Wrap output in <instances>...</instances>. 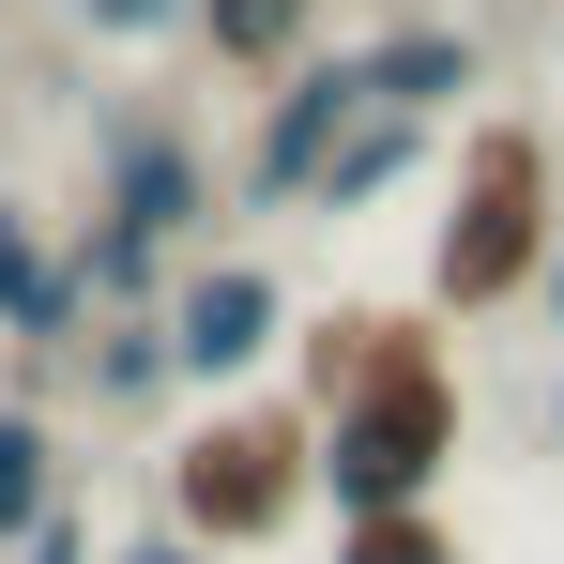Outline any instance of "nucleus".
<instances>
[{
    "mask_svg": "<svg viewBox=\"0 0 564 564\" xmlns=\"http://www.w3.org/2000/svg\"><path fill=\"white\" fill-rule=\"evenodd\" d=\"M550 427H564V381H550Z\"/></svg>",
    "mask_w": 564,
    "mask_h": 564,
    "instance_id": "18",
    "label": "nucleus"
},
{
    "mask_svg": "<svg viewBox=\"0 0 564 564\" xmlns=\"http://www.w3.org/2000/svg\"><path fill=\"white\" fill-rule=\"evenodd\" d=\"M62 519V443H46V412H0V550H31Z\"/></svg>",
    "mask_w": 564,
    "mask_h": 564,
    "instance_id": "10",
    "label": "nucleus"
},
{
    "mask_svg": "<svg viewBox=\"0 0 564 564\" xmlns=\"http://www.w3.org/2000/svg\"><path fill=\"white\" fill-rule=\"evenodd\" d=\"M122 564H214V550H198V534H138Z\"/></svg>",
    "mask_w": 564,
    "mask_h": 564,
    "instance_id": "16",
    "label": "nucleus"
},
{
    "mask_svg": "<svg viewBox=\"0 0 564 564\" xmlns=\"http://www.w3.org/2000/svg\"><path fill=\"white\" fill-rule=\"evenodd\" d=\"M550 305H564V229H550Z\"/></svg>",
    "mask_w": 564,
    "mask_h": 564,
    "instance_id": "17",
    "label": "nucleus"
},
{
    "mask_svg": "<svg viewBox=\"0 0 564 564\" xmlns=\"http://www.w3.org/2000/svg\"><path fill=\"white\" fill-rule=\"evenodd\" d=\"M77 305H93V290H77V260H46V245H31V214L0 198V321H15L31 351H62V336H77Z\"/></svg>",
    "mask_w": 564,
    "mask_h": 564,
    "instance_id": "8",
    "label": "nucleus"
},
{
    "mask_svg": "<svg viewBox=\"0 0 564 564\" xmlns=\"http://www.w3.org/2000/svg\"><path fill=\"white\" fill-rule=\"evenodd\" d=\"M275 336H290V305H275L260 260H214V275H184V305H169V367L184 381H245Z\"/></svg>",
    "mask_w": 564,
    "mask_h": 564,
    "instance_id": "6",
    "label": "nucleus"
},
{
    "mask_svg": "<svg viewBox=\"0 0 564 564\" xmlns=\"http://www.w3.org/2000/svg\"><path fill=\"white\" fill-rule=\"evenodd\" d=\"M198 214H214L198 138H169V122H122V138H107V214H93V245H77V290L138 305V290H153V245H184Z\"/></svg>",
    "mask_w": 564,
    "mask_h": 564,
    "instance_id": "4",
    "label": "nucleus"
},
{
    "mask_svg": "<svg viewBox=\"0 0 564 564\" xmlns=\"http://www.w3.org/2000/svg\"><path fill=\"white\" fill-rule=\"evenodd\" d=\"M351 62H367V107H381V122H443V107L488 77V62H473V31H443V15L381 31V46H351Z\"/></svg>",
    "mask_w": 564,
    "mask_h": 564,
    "instance_id": "7",
    "label": "nucleus"
},
{
    "mask_svg": "<svg viewBox=\"0 0 564 564\" xmlns=\"http://www.w3.org/2000/svg\"><path fill=\"white\" fill-rule=\"evenodd\" d=\"M305 488H321V427L305 412H214L184 458H169V519L229 564V550H275L290 519H305Z\"/></svg>",
    "mask_w": 564,
    "mask_h": 564,
    "instance_id": "3",
    "label": "nucleus"
},
{
    "mask_svg": "<svg viewBox=\"0 0 564 564\" xmlns=\"http://www.w3.org/2000/svg\"><path fill=\"white\" fill-rule=\"evenodd\" d=\"M351 122H367V62L336 46V62H290L275 107H260V138H245V198L275 214V198H321V169L351 153Z\"/></svg>",
    "mask_w": 564,
    "mask_h": 564,
    "instance_id": "5",
    "label": "nucleus"
},
{
    "mask_svg": "<svg viewBox=\"0 0 564 564\" xmlns=\"http://www.w3.org/2000/svg\"><path fill=\"white\" fill-rule=\"evenodd\" d=\"M305 31H321V0H198V46H214V62H245V77H290V62H305Z\"/></svg>",
    "mask_w": 564,
    "mask_h": 564,
    "instance_id": "9",
    "label": "nucleus"
},
{
    "mask_svg": "<svg viewBox=\"0 0 564 564\" xmlns=\"http://www.w3.org/2000/svg\"><path fill=\"white\" fill-rule=\"evenodd\" d=\"M550 229H564V169L534 122H473L458 138V184H443V229H427V290L488 321L519 290H550Z\"/></svg>",
    "mask_w": 564,
    "mask_h": 564,
    "instance_id": "2",
    "label": "nucleus"
},
{
    "mask_svg": "<svg viewBox=\"0 0 564 564\" xmlns=\"http://www.w3.org/2000/svg\"><path fill=\"white\" fill-rule=\"evenodd\" d=\"M321 488H336V519H412L443 473H458V367H443V336L427 321H321Z\"/></svg>",
    "mask_w": 564,
    "mask_h": 564,
    "instance_id": "1",
    "label": "nucleus"
},
{
    "mask_svg": "<svg viewBox=\"0 0 564 564\" xmlns=\"http://www.w3.org/2000/svg\"><path fill=\"white\" fill-rule=\"evenodd\" d=\"M412 169H427V122H351V153H336V169H321V198H305V214H367L381 184H412Z\"/></svg>",
    "mask_w": 564,
    "mask_h": 564,
    "instance_id": "11",
    "label": "nucleus"
},
{
    "mask_svg": "<svg viewBox=\"0 0 564 564\" xmlns=\"http://www.w3.org/2000/svg\"><path fill=\"white\" fill-rule=\"evenodd\" d=\"M93 381H107V397H153V381H184V367H169V321H122V336L93 351Z\"/></svg>",
    "mask_w": 564,
    "mask_h": 564,
    "instance_id": "13",
    "label": "nucleus"
},
{
    "mask_svg": "<svg viewBox=\"0 0 564 564\" xmlns=\"http://www.w3.org/2000/svg\"><path fill=\"white\" fill-rule=\"evenodd\" d=\"M77 15H93L107 46H138V31H169V15H198V0H77Z\"/></svg>",
    "mask_w": 564,
    "mask_h": 564,
    "instance_id": "14",
    "label": "nucleus"
},
{
    "mask_svg": "<svg viewBox=\"0 0 564 564\" xmlns=\"http://www.w3.org/2000/svg\"><path fill=\"white\" fill-rule=\"evenodd\" d=\"M15 564H93V534H77V519H46V534H31Z\"/></svg>",
    "mask_w": 564,
    "mask_h": 564,
    "instance_id": "15",
    "label": "nucleus"
},
{
    "mask_svg": "<svg viewBox=\"0 0 564 564\" xmlns=\"http://www.w3.org/2000/svg\"><path fill=\"white\" fill-rule=\"evenodd\" d=\"M336 564H473V550L412 503V519H336Z\"/></svg>",
    "mask_w": 564,
    "mask_h": 564,
    "instance_id": "12",
    "label": "nucleus"
}]
</instances>
